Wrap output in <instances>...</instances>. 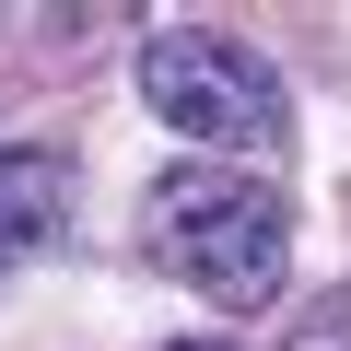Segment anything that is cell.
<instances>
[{
	"label": "cell",
	"mask_w": 351,
	"mask_h": 351,
	"mask_svg": "<svg viewBox=\"0 0 351 351\" xmlns=\"http://www.w3.org/2000/svg\"><path fill=\"white\" fill-rule=\"evenodd\" d=\"M141 246L164 281H188L223 316H269L293 281V211L258 188L246 164H164L141 199Z\"/></svg>",
	"instance_id": "cell-1"
},
{
	"label": "cell",
	"mask_w": 351,
	"mask_h": 351,
	"mask_svg": "<svg viewBox=\"0 0 351 351\" xmlns=\"http://www.w3.org/2000/svg\"><path fill=\"white\" fill-rule=\"evenodd\" d=\"M141 106H152L164 129L234 152V164H269V152L293 141L281 71H269L246 36H211V24H164V36L141 47Z\"/></svg>",
	"instance_id": "cell-2"
},
{
	"label": "cell",
	"mask_w": 351,
	"mask_h": 351,
	"mask_svg": "<svg viewBox=\"0 0 351 351\" xmlns=\"http://www.w3.org/2000/svg\"><path fill=\"white\" fill-rule=\"evenodd\" d=\"M59 211H71V176H59V152H36V141H0V258H36V246L59 234Z\"/></svg>",
	"instance_id": "cell-3"
},
{
	"label": "cell",
	"mask_w": 351,
	"mask_h": 351,
	"mask_svg": "<svg viewBox=\"0 0 351 351\" xmlns=\"http://www.w3.org/2000/svg\"><path fill=\"white\" fill-rule=\"evenodd\" d=\"M164 351H246V339H164Z\"/></svg>",
	"instance_id": "cell-4"
}]
</instances>
